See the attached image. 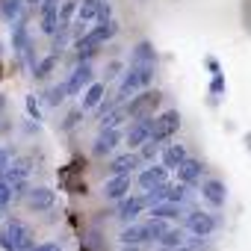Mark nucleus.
I'll return each mask as SVG.
<instances>
[{"instance_id": "b1692460", "label": "nucleus", "mask_w": 251, "mask_h": 251, "mask_svg": "<svg viewBox=\"0 0 251 251\" xmlns=\"http://www.w3.org/2000/svg\"><path fill=\"white\" fill-rule=\"evenodd\" d=\"M12 50H18V53L30 50V36H27L24 24H15V30H12Z\"/></svg>"}, {"instance_id": "ea45409f", "label": "nucleus", "mask_w": 251, "mask_h": 251, "mask_svg": "<svg viewBox=\"0 0 251 251\" xmlns=\"http://www.w3.org/2000/svg\"><path fill=\"white\" fill-rule=\"evenodd\" d=\"M27 6H33V9H36V6H42V0H27Z\"/></svg>"}, {"instance_id": "a211bd4d", "label": "nucleus", "mask_w": 251, "mask_h": 251, "mask_svg": "<svg viewBox=\"0 0 251 251\" xmlns=\"http://www.w3.org/2000/svg\"><path fill=\"white\" fill-rule=\"evenodd\" d=\"M130 65H157V50L151 42H139L133 48V56H130Z\"/></svg>"}, {"instance_id": "2eb2a0df", "label": "nucleus", "mask_w": 251, "mask_h": 251, "mask_svg": "<svg viewBox=\"0 0 251 251\" xmlns=\"http://www.w3.org/2000/svg\"><path fill=\"white\" fill-rule=\"evenodd\" d=\"M118 239H121L124 245H145V242H154V239H151V230H148V222H142V225H130V227H124Z\"/></svg>"}, {"instance_id": "ddd939ff", "label": "nucleus", "mask_w": 251, "mask_h": 251, "mask_svg": "<svg viewBox=\"0 0 251 251\" xmlns=\"http://www.w3.org/2000/svg\"><path fill=\"white\" fill-rule=\"evenodd\" d=\"M130 183H133V177H130V175L109 177V180H106V186H103V195H106L109 201H121V198H127V195H130Z\"/></svg>"}, {"instance_id": "2f4dec72", "label": "nucleus", "mask_w": 251, "mask_h": 251, "mask_svg": "<svg viewBox=\"0 0 251 251\" xmlns=\"http://www.w3.org/2000/svg\"><path fill=\"white\" fill-rule=\"evenodd\" d=\"M27 112H30L36 121H42V109H39V100H36V95H30V98H27Z\"/></svg>"}, {"instance_id": "f3484780", "label": "nucleus", "mask_w": 251, "mask_h": 251, "mask_svg": "<svg viewBox=\"0 0 251 251\" xmlns=\"http://www.w3.org/2000/svg\"><path fill=\"white\" fill-rule=\"evenodd\" d=\"M27 204H30V210H50L53 207V189H48V186L30 189L27 192Z\"/></svg>"}, {"instance_id": "58836bf2", "label": "nucleus", "mask_w": 251, "mask_h": 251, "mask_svg": "<svg viewBox=\"0 0 251 251\" xmlns=\"http://www.w3.org/2000/svg\"><path fill=\"white\" fill-rule=\"evenodd\" d=\"M121 251H142V248H139V245H124Z\"/></svg>"}, {"instance_id": "7ed1b4c3", "label": "nucleus", "mask_w": 251, "mask_h": 251, "mask_svg": "<svg viewBox=\"0 0 251 251\" xmlns=\"http://www.w3.org/2000/svg\"><path fill=\"white\" fill-rule=\"evenodd\" d=\"M160 92H151V89H142L139 95H133L127 103H124L121 109H124V115L127 118H133V121H139V118H154V109L160 106Z\"/></svg>"}, {"instance_id": "4be33fe9", "label": "nucleus", "mask_w": 251, "mask_h": 251, "mask_svg": "<svg viewBox=\"0 0 251 251\" xmlns=\"http://www.w3.org/2000/svg\"><path fill=\"white\" fill-rule=\"evenodd\" d=\"M98 12H100V0H83V3L77 6V18H80V24L98 21Z\"/></svg>"}, {"instance_id": "423d86ee", "label": "nucleus", "mask_w": 251, "mask_h": 251, "mask_svg": "<svg viewBox=\"0 0 251 251\" xmlns=\"http://www.w3.org/2000/svg\"><path fill=\"white\" fill-rule=\"evenodd\" d=\"M92 83H95V71H92V65H89V62H80V65L74 68V74L68 77L65 92H68V95H80V92L89 89Z\"/></svg>"}, {"instance_id": "dca6fc26", "label": "nucleus", "mask_w": 251, "mask_h": 251, "mask_svg": "<svg viewBox=\"0 0 251 251\" xmlns=\"http://www.w3.org/2000/svg\"><path fill=\"white\" fill-rule=\"evenodd\" d=\"M118 142H121V133H118V130H100L98 139H95V145H92V154H95V157H106V154L115 151Z\"/></svg>"}, {"instance_id": "0eeeda50", "label": "nucleus", "mask_w": 251, "mask_h": 251, "mask_svg": "<svg viewBox=\"0 0 251 251\" xmlns=\"http://www.w3.org/2000/svg\"><path fill=\"white\" fill-rule=\"evenodd\" d=\"M169 183V169H163L160 163H151L142 175H139V186L145 189V192H154V189H160V186H166Z\"/></svg>"}, {"instance_id": "473e14b6", "label": "nucleus", "mask_w": 251, "mask_h": 251, "mask_svg": "<svg viewBox=\"0 0 251 251\" xmlns=\"http://www.w3.org/2000/svg\"><path fill=\"white\" fill-rule=\"evenodd\" d=\"M9 163H12V151L9 148H0V175L9 169Z\"/></svg>"}, {"instance_id": "c9c22d12", "label": "nucleus", "mask_w": 251, "mask_h": 251, "mask_svg": "<svg viewBox=\"0 0 251 251\" xmlns=\"http://www.w3.org/2000/svg\"><path fill=\"white\" fill-rule=\"evenodd\" d=\"M106 71H109V74H106V77H115V74H118V71H121V62H109V68H106Z\"/></svg>"}, {"instance_id": "7c9ffc66", "label": "nucleus", "mask_w": 251, "mask_h": 251, "mask_svg": "<svg viewBox=\"0 0 251 251\" xmlns=\"http://www.w3.org/2000/svg\"><path fill=\"white\" fill-rule=\"evenodd\" d=\"M9 201H12V186L6 180H0V207H9Z\"/></svg>"}, {"instance_id": "5701e85b", "label": "nucleus", "mask_w": 251, "mask_h": 251, "mask_svg": "<svg viewBox=\"0 0 251 251\" xmlns=\"http://www.w3.org/2000/svg\"><path fill=\"white\" fill-rule=\"evenodd\" d=\"M157 242H160L163 248H177V245H186V233H183L180 227H169Z\"/></svg>"}, {"instance_id": "393cba45", "label": "nucleus", "mask_w": 251, "mask_h": 251, "mask_svg": "<svg viewBox=\"0 0 251 251\" xmlns=\"http://www.w3.org/2000/svg\"><path fill=\"white\" fill-rule=\"evenodd\" d=\"M124 118H127V115H124V109H121V106H118V109H112L109 115H103V118H100V130H118Z\"/></svg>"}, {"instance_id": "c85d7f7f", "label": "nucleus", "mask_w": 251, "mask_h": 251, "mask_svg": "<svg viewBox=\"0 0 251 251\" xmlns=\"http://www.w3.org/2000/svg\"><path fill=\"white\" fill-rule=\"evenodd\" d=\"M65 95H68V92H65V83H62V86H53V89L45 95V103L56 106V103H62V100H65Z\"/></svg>"}, {"instance_id": "f704fd0d", "label": "nucleus", "mask_w": 251, "mask_h": 251, "mask_svg": "<svg viewBox=\"0 0 251 251\" xmlns=\"http://www.w3.org/2000/svg\"><path fill=\"white\" fill-rule=\"evenodd\" d=\"M30 251H62V248H59L56 242H36Z\"/></svg>"}, {"instance_id": "9b49d317", "label": "nucleus", "mask_w": 251, "mask_h": 251, "mask_svg": "<svg viewBox=\"0 0 251 251\" xmlns=\"http://www.w3.org/2000/svg\"><path fill=\"white\" fill-rule=\"evenodd\" d=\"M201 195H204V201H207L210 207H225V201H227V189H225V183L216 180V177H210V180L201 183Z\"/></svg>"}, {"instance_id": "bb28decb", "label": "nucleus", "mask_w": 251, "mask_h": 251, "mask_svg": "<svg viewBox=\"0 0 251 251\" xmlns=\"http://www.w3.org/2000/svg\"><path fill=\"white\" fill-rule=\"evenodd\" d=\"M21 3L24 0H3V6H0V15H3L6 21H15L21 15Z\"/></svg>"}, {"instance_id": "4468645a", "label": "nucleus", "mask_w": 251, "mask_h": 251, "mask_svg": "<svg viewBox=\"0 0 251 251\" xmlns=\"http://www.w3.org/2000/svg\"><path fill=\"white\" fill-rule=\"evenodd\" d=\"M42 30L48 36H56V30H59V3L56 0H42Z\"/></svg>"}, {"instance_id": "4c0bfd02", "label": "nucleus", "mask_w": 251, "mask_h": 251, "mask_svg": "<svg viewBox=\"0 0 251 251\" xmlns=\"http://www.w3.org/2000/svg\"><path fill=\"white\" fill-rule=\"evenodd\" d=\"M77 118H80V112H71V115H68V121H65V127H74Z\"/></svg>"}, {"instance_id": "c756f323", "label": "nucleus", "mask_w": 251, "mask_h": 251, "mask_svg": "<svg viewBox=\"0 0 251 251\" xmlns=\"http://www.w3.org/2000/svg\"><path fill=\"white\" fill-rule=\"evenodd\" d=\"M157 154H160V145H154V142H145V145H142V154H139V160H148V163H154V160H157Z\"/></svg>"}, {"instance_id": "20e7f679", "label": "nucleus", "mask_w": 251, "mask_h": 251, "mask_svg": "<svg viewBox=\"0 0 251 251\" xmlns=\"http://www.w3.org/2000/svg\"><path fill=\"white\" fill-rule=\"evenodd\" d=\"M177 127H180V112L177 109H166V112L151 118V139L148 142L163 145V142H169L177 133Z\"/></svg>"}, {"instance_id": "f257e3e1", "label": "nucleus", "mask_w": 251, "mask_h": 251, "mask_svg": "<svg viewBox=\"0 0 251 251\" xmlns=\"http://www.w3.org/2000/svg\"><path fill=\"white\" fill-rule=\"evenodd\" d=\"M36 242H33V230L18 222V219H9L3 227H0V248L3 251H30Z\"/></svg>"}, {"instance_id": "e433bc0d", "label": "nucleus", "mask_w": 251, "mask_h": 251, "mask_svg": "<svg viewBox=\"0 0 251 251\" xmlns=\"http://www.w3.org/2000/svg\"><path fill=\"white\" fill-rule=\"evenodd\" d=\"M160 251H198V248H192V245H177V248H160Z\"/></svg>"}, {"instance_id": "a878e982", "label": "nucleus", "mask_w": 251, "mask_h": 251, "mask_svg": "<svg viewBox=\"0 0 251 251\" xmlns=\"http://www.w3.org/2000/svg\"><path fill=\"white\" fill-rule=\"evenodd\" d=\"M163 195H166L169 204H180V201L186 198V186H183V183H166V186H163Z\"/></svg>"}, {"instance_id": "f8f14e48", "label": "nucleus", "mask_w": 251, "mask_h": 251, "mask_svg": "<svg viewBox=\"0 0 251 251\" xmlns=\"http://www.w3.org/2000/svg\"><path fill=\"white\" fill-rule=\"evenodd\" d=\"M124 139H127L130 148H142V145L151 139V118H139V121H133Z\"/></svg>"}, {"instance_id": "39448f33", "label": "nucleus", "mask_w": 251, "mask_h": 251, "mask_svg": "<svg viewBox=\"0 0 251 251\" xmlns=\"http://www.w3.org/2000/svg\"><path fill=\"white\" fill-rule=\"evenodd\" d=\"M186 227H189L195 236H210V233L219 227V219H216L213 213L195 210V213H186Z\"/></svg>"}, {"instance_id": "72a5a7b5", "label": "nucleus", "mask_w": 251, "mask_h": 251, "mask_svg": "<svg viewBox=\"0 0 251 251\" xmlns=\"http://www.w3.org/2000/svg\"><path fill=\"white\" fill-rule=\"evenodd\" d=\"M210 89H213V95H222L225 92V77L222 74H213V86Z\"/></svg>"}, {"instance_id": "aec40b11", "label": "nucleus", "mask_w": 251, "mask_h": 251, "mask_svg": "<svg viewBox=\"0 0 251 251\" xmlns=\"http://www.w3.org/2000/svg\"><path fill=\"white\" fill-rule=\"evenodd\" d=\"M103 92H106L103 83H92V86L83 92V112H86V109H95V106L103 100Z\"/></svg>"}, {"instance_id": "6ab92c4d", "label": "nucleus", "mask_w": 251, "mask_h": 251, "mask_svg": "<svg viewBox=\"0 0 251 251\" xmlns=\"http://www.w3.org/2000/svg\"><path fill=\"white\" fill-rule=\"evenodd\" d=\"M186 157H189V154H186V148H183V145H166V151H163V163H160V166H163V169H169V172H175Z\"/></svg>"}, {"instance_id": "9d476101", "label": "nucleus", "mask_w": 251, "mask_h": 251, "mask_svg": "<svg viewBox=\"0 0 251 251\" xmlns=\"http://www.w3.org/2000/svg\"><path fill=\"white\" fill-rule=\"evenodd\" d=\"M145 207H148L145 195H127V198L118 201V219H121V222H133Z\"/></svg>"}, {"instance_id": "1a4fd4ad", "label": "nucleus", "mask_w": 251, "mask_h": 251, "mask_svg": "<svg viewBox=\"0 0 251 251\" xmlns=\"http://www.w3.org/2000/svg\"><path fill=\"white\" fill-rule=\"evenodd\" d=\"M177 183H183V186H192V183H201V175H204V166H201V160H192V157H186L177 169Z\"/></svg>"}, {"instance_id": "cd10ccee", "label": "nucleus", "mask_w": 251, "mask_h": 251, "mask_svg": "<svg viewBox=\"0 0 251 251\" xmlns=\"http://www.w3.org/2000/svg\"><path fill=\"white\" fill-rule=\"evenodd\" d=\"M53 65H56V56H48V59L36 62V68H33V77H36V80H45V77H50Z\"/></svg>"}, {"instance_id": "f03ea898", "label": "nucleus", "mask_w": 251, "mask_h": 251, "mask_svg": "<svg viewBox=\"0 0 251 251\" xmlns=\"http://www.w3.org/2000/svg\"><path fill=\"white\" fill-rule=\"evenodd\" d=\"M154 68L157 65H130L127 74H124V80H121V89H118L115 98L121 103H127L133 95H139L142 89H148V83L154 80Z\"/></svg>"}, {"instance_id": "a19ab883", "label": "nucleus", "mask_w": 251, "mask_h": 251, "mask_svg": "<svg viewBox=\"0 0 251 251\" xmlns=\"http://www.w3.org/2000/svg\"><path fill=\"white\" fill-rule=\"evenodd\" d=\"M3 210H6V207H0V216H3Z\"/></svg>"}, {"instance_id": "412c9836", "label": "nucleus", "mask_w": 251, "mask_h": 251, "mask_svg": "<svg viewBox=\"0 0 251 251\" xmlns=\"http://www.w3.org/2000/svg\"><path fill=\"white\" fill-rule=\"evenodd\" d=\"M177 216H183L180 204H169V201H163V204L151 207V219H160V222H166V219H177Z\"/></svg>"}, {"instance_id": "6e6552de", "label": "nucleus", "mask_w": 251, "mask_h": 251, "mask_svg": "<svg viewBox=\"0 0 251 251\" xmlns=\"http://www.w3.org/2000/svg\"><path fill=\"white\" fill-rule=\"evenodd\" d=\"M139 163H142V160H139V154H133V151H124V154L112 157L106 169H109V175H112V177H121V175H130L133 169H139Z\"/></svg>"}]
</instances>
